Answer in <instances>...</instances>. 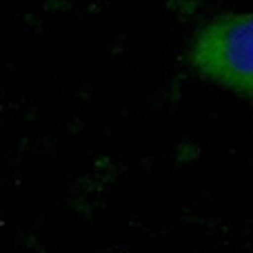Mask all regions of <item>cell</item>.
I'll return each instance as SVG.
<instances>
[{
	"instance_id": "6da1fadb",
	"label": "cell",
	"mask_w": 253,
	"mask_h": 253,
	"mask_svg": "<svg viewBox=\"0 0 253 253\" xmlns=\"http://www.w3.org/2000/svg\"><path fill=\"white\" fill-rule=\"evenodd\" d=\"M189 65L207 80L238 93L253 96V18L251 13H222L200 27L189 47Z\"/></svg>"
}]
</instances>
